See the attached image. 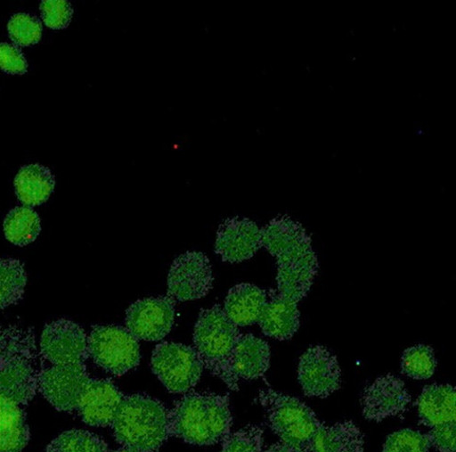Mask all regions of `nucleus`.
<instances>
[{
  "label": "nucleus",
  "mask_w": 456,
  "mask_h": 452,
  "mask_svg": "<svg viewBox=\"0 0 456 452\" xmlns=\"http://www.w3.org/2000/svg\"><path fill=\"white\" fill-rule=\"evenodd\" d=\"M262 244L278 263L277 292L298 303L308 294L319 271L312 238L300 223L280 216L262 228Z\"/></svg>",
  "instance_id": "1"
},
{
  "label": "nucleus",
  "mask_w": 456,
  "mask_h": 452,
  "mask_svg": "<svg viewBox=\"0 0 456 452\" xmlns=\"http://www.w3.org/2000/svg\"><path fill=\"white\" fill-rule=\"evenodd\" d=\"M228 395L187 392L168 410L169 436L194 446H212L231 432Z\"/></svg>",
  "instance_id": "2"
},
{
  "label": "nucleus",
  "mask_w": 456,
  "mask_h": 452,
  "mask_svg": "<svg viewBox=\"0 0 456 452\" xmlns=\"http://www.w3.org/2000/svg\"><path fill=\"white\" fill-rule=\"evenodd\" d=\"M40 352L32 330L0 328V392L26 408L39 390Z\"/></svg>",
  "instance_id": "3"
},
{
  "label": "nucleus",
  "mask_w": 456,
  "mask_h": 452,
  "mask_svg": "<svg viewBox=\"0 0 456 452\" xmlns=\"http://www.w3.org/2000/svg\"><path fill=\"white\" fill-rule=\"evenodd\" d=\"M122 448L158 452L169 436L168 410L147 394L124 395L111 425Z\"/></svg>",
  "instance_id": "4"
},
{
  "label": "nucleus",
  "mask_w": 456,
  "mask_h": 452,
  "mask_svg": "<svg viewBox=\"0 0 456 452\" xmlns=\"http://www.w3.org/2000/svg\"><path fill=\"white\" fill-rule=\"evenodd\" d=\"M240 334L218 304L200 311L193 333L194 349L204 368L234 391L240 390V384L232 374L231 357Z\"/></svg>",
  "instance_id": "5"
},
{
  "label": "nucleus",
  "mask_w": 456,
  "mask_h": 452,
  "mask_svg": "<svg viewBox=\"0 0 456 452\" xmlns=\"http://www.w3.org/2000/svg\"><path fill=\"white\" fill-rule=\"evenodd\" d=\"M259 401L281 442L308 452L310 441L322 424L316 414L297 398L270 389L260 391Z\"/></svg>",
  "instance_id": "6"
},
{
  "label": "nucleus",
  "mask_w": 456,
  "mask_h": 452,
  "mask_svg": "<svg viewBox=\"0 0 456 452\" xmlns=\"http://www.w3.org/2000/svg\"><path fill=\"white\" fill-rule=\"evenodd\" d=\"M88 357L109 374L121 376L140 365L139 341L117 325H94L87 335Z\"/></svg>",
  "instance_id": "7"
},
{
  "label": "nucleus",
  "mask_w": 456,
  "mask_h": 452,
  "mask_svg": "<svg viewBox=\"0 0 456 452\" xmlns=\"http://www.w3.org/2000/svg\"><path fill=\"white\" fill-rule=\"evenodd\" d=\"M151 368L159 381L171 393H187L202 376L204 366L191 347L162 341L156 347Z\"/></svg>",
  "instance_id": "8"
},
{
  "label": "nucleus",
  "mask_w": 456,
  "mask_h": 452,
  "mask_svg": "<svg viewBox=\"0 0 456 452\" xmlns=\"http://www.w3.org/2000/svg\"><path fill=\"white\" fill-rule=\"evenodd\" d=\"M86 360L62 365H42L39 391L57 410L75 414L79 400L93 381Z\"/></svg>",
  "instance_id": "9"
},
{
  "label": "nucleus",
  "mask_w": 456,
  "mask_h": 452,
  "mask_svg": "<svg viewBox=\"0 0 456 452\" xmlns=\"http://www.w3.org/2000/svg\"><path fill=\"white\" fill-rule=\"evenodd\" d=\"M212 267L200 251H186L175 259L169 270L168 296L175 301L206 297L213 287Z\"/></svg>",
  "instance_id": "10"
},
{
  "label": "nucleus",
  "mask_w": 456,
  "mask_h": 452,
  "mask_svg": "<svg viewBox=\"0 0 456 452\" xmlns=\"http://www.w3.org/2000/svg\"><path fill=\"white\" fill-rule=\"evenodd\" d=\"M175 300L167 296L137 300L126 312L125 325L137 340L159 341L172 331Z\"/></svg>",
  "instance_id": "11"
},
{
  "label": "nucleus",
  "mask_w": 456,
  "mask_h": 452,
  "mask_svg": "<svg viewBox=\"0 0 456 452\" xmlns=\"http://www.w3.org/2000/svg\"><path fill=\"white\" fill-rule=\"evenodd\" d=\"M44 364L56 366L86 360L87 334L80 325L67 319L45 325L40 341Z\"/></svg>",
  "instance_id": "12"
},
{
  "label": "nucleus",
  "mask_w": 456,
  "mask_h": 452,
  "mask_svg": "<svg viewBox=\"0 0 456 452\" xmlns=\"http://www.w3.org/2000/svg\"><path fill=\"white\" fill-rule=\"evenodd\" d=\"M298 381L308 397L330 396L341 387L337 357L322 346L308 349L299 360Z\"/></svg>",
  "instance_id": "13"
},
{
  "label": "nucleus",
  "mask_w": 456,
  "mask_h": 452,
  "mask_svg": "<svg viewBox=\"0 0 456 452\" xmlns=\"http://www.w3.org/2000/svg\"><path fill=\"white\" fill-rule=\"evenodd\" d=\"M411 400V395L400 378L391 374L379 376L362 392L363 417L379 423L404 413Z\"/></svg>",
  "instance_id": "14"
},
{
  "label": "nucleus",
  "mask_w": 456,
  "mask_h": 452,
  "mask_svg": "<svg viewBox=\"0 0 456 452\" xmlns=\"http://www.w3.org/2000/svg\"><path fill=\"white\" fill-rule=\"evenodd\" d=\"M262 247V228L247 218L234 217L227 219L217 230L215 251L224 262L233 264L248 260Z\"/></svg>",
  "instance_id": "15"
},
{
  "label": "nucleus",
  "mask_w": 456,
  "mask_h": 452,
  "mask_svg": "<svg viewBox=\"0 0 456 452\" xmlns=\"http://www.w3.org/2000/svg\"><path fill=\"white\" fill-rule=\"evenodd\" d=\"M123 396L110 381L93 378L82 395L75 414L87 425L111 426Z\"/></svg>",
  "instance_id": "16"
},
{
  "label": "nucleus",
  "mask_w": 456,
  "mask_h": 452,
  "mask_svg": "<svg viewBox=\"0 0 456 452\" xmlns=\"http://www.w3.org/2000/svg\"><path fill=\"white\" fill-rule=\"evenodd\" d=\"M268 343L252 334H240L231 357V371L234 381H255L263 377L270 366Z\"/></svg>",
  "instance_id": "17"
},
{
  "label": "nucleus",
  "mask_w": 456,
  "mask_h": 452,
  "mask_svg": "<svg viewBox=\"0 0 456 452\" xmlns=\"http://www.w3.org/2000/svg\"><path fill=\"white\" fill-rule=\"evenodd\" d=\"M265 335L285 341L293 337L300 327L298 303L270 289L258 321Z\"/></svg>",
  "instance_id": "18"
},
{
  "label": "nucleus",
  "mask_w": 456,
  "mask_h": 452,
  "mask_svg": "<svg viewBox=\"0 0 456 452\" xmlns=\"http://www.w3.org/2000/svg\"><path fill=\"white\" fill-rule=\"evenodd\" d=\"M267 300V292L251 284H240L230 289L224 312L236 327L258 323Z\"/></svg>",
  "instance_id": "19"
},
{
  "label": "nucleus",
  "mask_w": 456,
  "mask_h": 452,
  "mask_svg": "<svg viewBox=\"0 0 456 452\" xmlns=\"http://www.w3.org/2000/svg\"><path fill=\"white\" fill-rule=\"evenodd\" d=\"M416 407L419 423L430 429L455 423V390L451 385L428 386L418 398Z\"/></svg>",
  "instance_id": "20"
},
{
  "label": "nucleus",
  "mask_w": 456,
  "mask_h": 452,
  "mask_svg": "<svg viewBox=\"0 0 456 452\" xmlns=\"http://www.w3.org/2000/svg\"><path fill=\"white\" fill-rule=\"evenodd\" d=\"M29 440L25 408L0 392V452H22Z\"/></svg>",
  "instance_id": "21"
},
{
  "label": "nucleus",
  "mask_w": 456,
  "mask_h": 452,
  "mask_svg": "<svg viewBox=\"0 0 456 452\" xmlns=\"http://www.w3.org/2000/svg\"><path fill=\"white\" fill-rule=\"evenodd\" d=\"M308 452H364L363 435L353 422L331 426L322 423L310 441Z\"/></svg>",
  "instance_id": "22"
},
{
  "label": "nucleus",
  "mask_w": 456,
  "mask_h": 452,
  "mask_svg": "<svg viewBox=\"0 0 456 452\" xmlns=\"http://www.w3.org/2000/svg\"><path fill=\"white\" fill-rule=\"evenodd\" d=\"M56 179L51 170L41 165L23 167L14 178L15 193L25 206H40L52 195Z\"/></svg>",
  "instance_id": "23"
},
{
  "label": "nucleus",
  "mask_w": 456,
  "mask_h": 452,
  "mask_svg": "<svg viewBox=\"0 0 456 452\" xmlns=\"http://www.w3.org/2000/svg\"><path fill=\"white\" fill-rule=\"evenodd\" d=\"M42 229L40 216L31 207L12 210L6 216L4 231L12 244L26 246L38 238Z\"/></svg>",
  "instance_id": "24"
},
{
  "label": "nucleus",
  "mask_w": 456,
  "mask_h": 452,
  "mask_svg": "<svg viewBox=\"0 0 456 452\" xmlns=\"http://www.w3.org/2000/svg\"><path fill=\"white\" fill-rule=\"evenodd\" d=\"M27 281L26 270L20 261L0 259V310L23 298Z\"/></svg>",
  "instance_id": "25"
},
{
  "label": "nucleus",
  "mask_w": 456,
  "mask_h": 452,
  "mask_svg": "<svg viewBox=\"0 0 456 452\" xmlns=\"http://www.w3.org/2000/svg\"><path fill=\"white\" fill-rule=\"evenodd\" d=\"M46 452H109V448L95 433L75 429L61 433L47 446Z\"/></svg>",
  "instance_id": "26"
},
{
  "label": "nucleus",
  "mask_w": 456,
  "mask_h": 452,
  "mask_svg": "<svg viewBox=\"0 0 456 452\" xmlns=\"http://www.w3.org/2000/svg\"><path fill=\"white\" fill-rule=\"evenodd\" d=\"M437 361L431 347L418 345L408 349L401 357L403 374L416 379L426 381L436 372Z\"/></svg>",
  "instance_id": "27"
},
{
  "label": "nucleus",
  "mask_w": 456,
  "mask_h": 452,
  "mask_svg": "<svg viewBox=\"0 0 456 452\" xmlns=\"http://www.w3.org/2000/svg\"><path fill=\"white\" fill-rule=\"evenodd\" d=\"M9 37L18 46H31L42 40L43 25L37 17L16 13L8 23Z\"/></svg>",
  "instance_id": "28"
},
{
  "label": "nucleus",
  "mask_w": 456,
  "mask_h": 452,
  "mask_svg": "<svg viewBox=\"0 0 456 452\" xmlns=\"http://www.w3.org/2000/svg\"><path fill=\"white\" fill-rule=\"evenodd\" d=\"M220 452H264V431L256 425H248L230 432L223 440Z\"/></svg>",
  "instance_id": "29"
},
{
  "label": "nucleus",
  "mask_w": 456,
  "mask_h": 452,
  "mask_svg": "<svg viewBox=\"0 0 456 452\" xmlns=\"http://www.w3.org/2000/svg\"><path fill=\"white\" fill-rule=\"evenodd\" d=\"M429 441L423 433L404 429L392 433L382 452H429Z\"/></svg>",
  "instance_id": "30"
},
{
  "label": "nucleus",
  "mask_w": 456,
  "mask_h": 452,
  "mask_svg": "<svg viewBox=\"0 0 456 452\" xmlns=\"http://www.w3.org/2000/svg\"><path fill=\"white\" fill-rule=\"evenodd\" d=\"M43 21L52 29H66L71 22L74 9L65 0H44L40 6Z\"/></svg>",
  "instance_id": "31"
},
{
  "label": "nucleus",
  "mask_w": 456,
  "mask_h": 452,
  "mask_svg": "<svg viewBox=\"0 0 456 452\" xmlns=\"http://www.w3.org/2000/svg\"><path fill=\"white\" fill-rule=\"evenodd\" d=\"M28 63L20 48L8 43H0V70L9 75H24Z\"/></svg>",
  "instance_id": "32"
},
{
  "label": "nucleus",
  "mask_w": 456,
  "mask_h": 452,
  "mask_svg": "<svg viewBox=\"0 0 456 452\" xmlns=\"http://www.w3.org/2000/svg\"><path fill=\"white\" fill-rule=\"evenodd\" d=\"M430 446L440 452H456L455 423L431 428L426 435Z\"/></svg>",
  "instance_id": "33"
},
{
  "label": "nucleus",
  "mask_w": 456,
  "mask_h": 452,
  "mask_svg": "<svg viewBox=\"0 0 456 452\" xmlns=\"http://www.w3.org/2000/svg\"><path fill=\"white\" fill-rule=\"evenodd\" d=\"M264 452H306L303 449H300L296 447H291L289 445H286L282 442L273 444L270 446L268 448L264 450Z\"/></svg>",
  "instance_id": "34"
},
{
  "label": "nucleus",
  "mask_w": 456,
  "mask_h": 452,
  "mask_svg": "<svg viewBox=\"0 0 456 452\" xmlns=\"http://www.w3.org/2000/svg\"><path fill=\"white\" fill-rule=\"evenodd\" d=\"M112 452H137V451H134V450H132V449H129V448H121L117 449V450L112 451Z\"/></svg>",
  "instance_id": "35"
}]
</instances>
